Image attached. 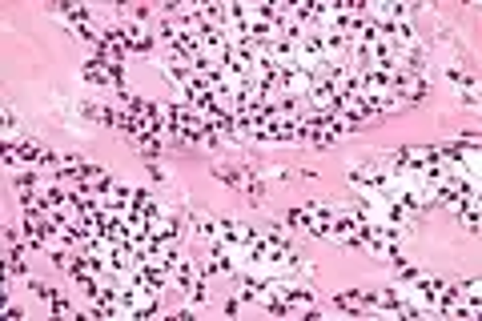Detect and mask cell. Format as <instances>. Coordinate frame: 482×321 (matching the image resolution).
I'll use <instances>...</instances> for the list:
<instances>
[{
  "mask_svg": "<svg viewBox=\"0 0 482 321\" xmlns=\"http://www.w3.org/2000/svg\"><path fill=\"white\" fill-rule=\"evenodd\" d=\"M185 221H189V233L197 237L201 245L217 241V217H213V213H197V209H185Z\"/></svg>",
  "mask_w": 482,
  "mask_h": 321,
  "instance_id": "cell-1",
  "label": "cell"
},
{
  "mask_svg": "<svg viewBox=\"0 0 482 321\" xmlns=\"http://www.w3.org/2000/svg\"><path fill=\"white\" fill-rule=\"evenodd\" d=\"M454 213H458V225H462L466 233L470 237L479 233V193H474V197H462V201L454 205Z\"/></svg>",
  "mask_w": 482,
  "mask_h": 321,
  "instance_id": "cell-2",
  "label": "cell"
},
{
  "mask_svg": "<svg viewBox=\"0 0 482 321\" xmlns=\"http://www.w3.org/2000/svg\"><path fill=\"white\" fill-rule=\"evenodd\" d=\"M29 290L36 293L45 305H53V301H57V290H53V285H45V281H36V277H29Z\"/></svg>",
  "mask_w": 482,
  "mask_h": 321,
  "instance_id": "cell-3",
  "label": "cell"
},
{
  "mask_svg": "<svg viewBox=\"0 0 482 321\" xmlns=\"http://www.w3.org/2000/svg\"><path fill=\"white\" fill-rule=\"evenodd\" d=\"M12 133H21V120L12 117L8 109H4V137H12Z\"/></svg>",
  "mask_w": 482,
  "mask_h": 321,
  "instance_id": "cell-4",
  "label": "cell"
}]
</instances>
